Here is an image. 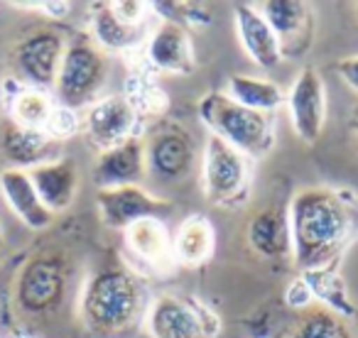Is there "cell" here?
<instances>
[{
  "label": "cell",
  "mask_w": 358,
  "mask_h": 338,
  "mask_svg": "<svg viewBox=\"0 0 358 338\" xmlns=\"http://www.w3.org/2000/svg\"><path fill=\"white\" fill-rule=\"evenodd\" d=\"M292 255L304 272L334 267L353 233V216L341 194L331 189H304L287 211Z\"/></svg>",
  "instance_id": "cell-1"
},
{
  "label": "cell",
  "mask_w": 358,
  "mask_h": 338,
  "mask_svg": "<svg viewBox=\"0 0 358 338\" xmlns=\"http://www.w3.org/2000/svg\"><path fill=\"white\" fill-rule=\"evenodd\" d=\"M148 307V289L133 272L106 267L86 279L79 299V316L89 333L115 338L145 321Z\"/></svg>",
  "instance_id": "cell-2"
},
{
  "label": "cell",
  "mask_w": 358,
  "mask_h": 338,
  "mask_svg": "<svg viewBox=\"0 0 358 338\" xmlns=\"http://www.w3.org/2000/svg\"><path fill=\"white\" fill-rule=\"evenodd\" d=\"M199 118L206 123L211 135L229 142L253 162L263 159L273 149L275 125L265 113H255L231 101L224 91H211L199 98Z\"/></svg>",
  "instance_id": "cell-3"
},
{
  "label": "cell",
  "mask_w": 358,
  "mask_h": 338,
  "mask_svg": "<svg viewBox=\"0 0 358 338\" xmlns=\"http://www.w3.org/2000/svg\"><path fill=\"white\" fill-rule=\"evenodd\" d=\"M108 57L96 47L91 37H76L66 42L64 57H62L59 74L55 81V96L59 105L79 113L99 101L106 81H108Z\"/></svg>",
  "instance_id": "cell-4"
},
{
  "label": "cell",
  "mask_w": 358,
  "mask_h": 338,
  "mask_svg": "<svg viewBox=\"0 0 358 338\" xmlns=\"http://www.w3.org/2000/svg\"><path fill=\"white\" fill-rule=\"evenodd\" d=\"M69 272L59 255H35L15 279V304L25 316H50L64 304Z\"/></svg>",
  "instance_id": "cell-5"
},
{
  "label": "cell",
  "mask_w": 358,
  "mask_h": 338,
  "mask_svg": "<svg viewBox=\"0 0 358 338\" xmlns=\"http://www.w3.org/2000/svg\"><path fill=\"white\" fill-rule=\"evenodd\" d=\"M250 184V159L229 142L209 135L201 157V191L216 206L238 201Z\"/></svg>",
  "instance_id": "cell-6"
},
{
  "label": "cell",
  "mask_w": 358,
  "mask_h": 338,
  "mask_svg": "<svg viewBox=\"0 0 358 338\" xmlns=\"http://www.w3.org/2000/svg\"><path fill=\"white\" fill-rule=\"evenodd\" d=\"M64 50L66 40L62 37V32L52 30V27H45V30H37L32 35L22 37L10 52L13 79L30 86V89H55Z\"/></svg>",
  "instance_id": "cell-7"
},
{
  "label": "cell",
  "mask_w": 358,
  "mask_h": 338,
  "mask_svg": "<svg viewBox=\"0 0 358 338\" xmlns=\"http://www.w3.org/2000/svg\"><path fill=\"white\" fill-rule=\"evenodd\" d=\"M196 164L194 138L185 128L162 125L145 142V167L148 175L159 182H182L192 175Z\"/></svg>",
  "instance_id": "cell-8"
},
{
  "label": "cell",
  "mask_w": 358,
  "mask_h": 338,
  "mask_svg": "<svg viewBox=\"0 0 358 338\" xmlns=\"http://www.w3.org/2000/svg\"><path fill=\"white\" fill-rule=\"evenodd\" d=\"M289 120L302 142L312 145L324 133L327 123V84L317 69H304L285 94Z\"/></svg>",
  "instance_id": "cell-9"
},
{
  "label": "cell",
  "mask_w": 358,
  "mask_h": 338,
  "mask_svg": "<svg viewBox=\"0 0 358 338\" xmlns=\"http://www.w3.org/2000/svg\"><path fill=\"white\" fill-rule=\"evenodd\" d=\"M145 328L150 338H211L209 318L192 302L174 294H159L145 314Z\"/></svg>",
  "instance_id": "cell-10"
},
{
  "label": "cell",
  "mask_w": 358,
  "mask_h": 338,
  "mask_svg": "<svg viewBox=\"0 0 358 338\" xmlns=\"http://www.w3.org/2000/svg\"><path fill=\"white\" fill-rule=\"evenodd\" d=\"M62 142H55L45 130L25 128L13 118L0 120V162L3 169H30L59 159Z\"/></svg>",
  "instance_id": "cell-11"
},
{
  "label": "cell",
  "mask_w": 358,
  "mask_h": 338,
  "mask_svg": "<svg viewBox=\"0 0 358 338\" xmlns=\"http://www.w3.org/2000/svg\"><path fill=\"white\" fill-rule=\"evenodd\" d=\"M260 15L273 27L282 50V59L304 57L312 47L314 20L307 3L299 0H265L258 3Z\"/></svg>",
  "instance_id": "cell-12"
},
{
  "label": "cell",
  "mask_w": 358,
  "mask_h": 338,
  "mask_svg": "<svg viewBox=\"0 0 358 338\" xmlns=\"http://www.w3.org/2000/svg\"><path fill=\"white\" fill-rule=\"evenodd\" d=\"M135 123H138V113L125 96H106L86 108L81 128L89 142L99 152H103L135 138Z\"/></svg>",
  "instance_id": "cell-13"
},
{
  "label": "cell",
  "mask_w": 358,
  "mask_h": 338,
  "mask_svg": "<svg viewBox=\"0 0 358 338\" xmlns=\"http://www.w3.org/2000/svg\"><path fill=\"white\" fill-rule=\"evenodd\" d=\"M145 142L140 138H130L125 142L103 149L94 164V182L99 191L135 186L145 179Z\"/></svg>",
  "instance_id": "cell-14"
},
{
  "label": "cell",
  "mask_w": 358,
  "mask_h": 338,
  "mask_svg": "<svg viewBox=\"0 0 358 338\" xmlns=\"http://www.w3.org/2000/svg\"><path fill=\"white\" fill-rule=\"evenodd\" d=\"M162 209H164L162 201H157L140 184L99 191L101 221H103L108 228L123 230V233L133 223H138V221L157 219V211H162Z\"/></svg>",
  "instance_id": "cell-15"
},
{
  "label": "cell",
  "mask_w": 358,
  "mask_h": 338,
  "mask_svg": "<svg viewBox=\"0 0 358 338\" xmlns=\"http://www.w3.org/2000/svg\"><path fill=\"white\" fill-rule=\"evenodd\" d=\"M148 59L164 74H192L194 47L185 25L162 20L148 37Z\"/></svg>",
  "instance_id": "cell-16"
},
{
  "label": "cell",
  "mask_w": 358,
  "mask_h": 338,
  "mask_svg": "<svg viewBox=\"0 0 358 338\" xmlns=\"http://www.w3.org/2000/svg\"><path fill=\"white\" fill-rule=\"evenodd\" d=\"M236 32H238L241 50L248 54L253 64L260 69H275L282 61V50L275 37L273 27L268 25L255 6H236L234 8Z\"/></svg>",
  "instance_id": "cell-17"
},
{
  "label": "cell",
  "mask_w": 358,
  "mask_h": 338,
  "mask_svg": "<svg viewBox=\"0 0 358 338\" xmlns=\"http://www.w3.org/2000/svg\"><path fill=\"white\" fill-rule=\"evenodd\" d=\"M27 175H30L37 196L47 206V211L59 214L74 204L76 191H79V169H76L74 159L59 157L55 162L30 169Z\"/></svg>",
  "instance_id": "cell-18"
},
{
  "label": "cell",
  "mask_w": 358,
  "mask_h": 338,
  "mask_svg": "<svg viewBox=\"0 0 358 338\" xmlns=\"http://www.w3.org/2000/svg\"><path fill=\"white\" fill-rule=\"evenodd\" d=\"M0 194L8 209L32 230H45L52 226L55 214L47 211V206L40 201L32 184L30 175L22 169H3L0 172Z\"/></svg>",
  "instance_id": "cell-19"
},
{
  "label": "cell",
  "mask_w": 358,
  "mask_h": 338,
  "mask_svg": "<svg viewBox=\"0 0 358 338\" xmlns=\"http://www.w3.org/2000/svg\"><path fill=\"white\" fill-rule=\"evenodd\" d=\"M150 37L148 25L123 22L108 6H96L91 13V40L101 52H130L145 45Z\"/></svg>",
  "instance_id": "cell-20"
},
{
  "label": "cell",
  "mask_w": 358,
  "mask_h": 338,
  "mask_svg": "<svg viewBox=\"0 0 358 338\" xmlns=\"http://www.w3.org/2000/svg\"><path fill=\"white\" fill-rule=\"evenodd\" d=\"M248 245L253 253L268 260H280L292 255V233H289V219L280 209H265L255 214L248 223Z\"/></svg>",
  "instance_id": "cell-21"
},
{
  "label": "cell",
  "mask_w": 358,
  "mask_h": 338,
  "mask_svg": "<svg viewBox=\"0 0 358 338\" xmlns=\"http://www.w3.org/2000/svg\"><path fill=\"white\" fill-rule=\"evenodd\" d=\"M125 245L148 267H167L174 260L172 235L159 219H143L125 230Z\"/></svg>",
  "instance_id": "cell-22"
},
{
  "label": "cell",
  "mask_w": 358,
  "mask_h": 338,
  "mask_svg": "<svg viewBox=\"0 0 358 338\" xmlns=\"http://www.w3.org/2000/svg\"><path fill=\"white\" fill-rule=\"evenodd\" d=\"M224 94L231 101H236L238 105H243V108H250L255 113H265V115H270L273 110H278L285 103V91L275 81L260 79V76H248V74L229 76Z\"/></svg>",
  "instance_id": "cell-23"
},
{
  "label": "cell",
  "mask_w": 358,
  "mask_h": 338,
  "mask_svg": "<svg viewBox=\"0 0 358 338\" xmlns=\"http://www.w3.org/2000/svg\"><path fill=\"white\" fill-rule=\"evenodd\" d=\"M214 243H216V235H214L211 223L204 216L194 214L187 221H182V226H179L177 233H174L172 255L177 263L194 267V265H201L211 258Z\"/></svg>",
  "instance_id": "cell-24"
},
{
  "label": "cell",
  "mask_w": 358,
  "mask_h": 338,
  "mask_svg": "<svg viewBox=\"0 0 358 338\" xmlns=\"http://www.w3.org/2000/svg\"><path fill=\"white\" fill-rule=\"evenodd\" d=\"M55 98L50 96V91L40 89H25L8 103V118H13L15 123L25 125V128L45 130L47 120H50L52 110H55Z\"/></svg>",
  "instance_id": "cell-25"
},
{
  "label": "cell",
  "mask_w": 358,
  "mask_h": 338,
  "mask_svg": "<svg viewBox=\"0 0 358 338\" xmlns=\"http://www.w3.org/2000/svg\"><path fill=\"white\" fill-rule=\"evenodd\" d=\"M304 282L309 284L314 297L324 299V302L329 304V311L338 314V316L353 314V307L348 304L346 292H343V282H341V277L334 272V267L304 272Z\"/></svg>",
  "instance_id": "cell-26"
},
{
  "label": "cell",
  "mask_w": 358,
  "mask_h": 338,
  "mask_svg": "<svg viewBox=\"0 0 358 338\" xmlns=\"http://www.w3.org/2000/svg\"><path fill=\"white\" fill-rule=\"evenodd\" d=\"M292 338H353L348 331L346 321L338 314L329 311L327 307L314 309L312 314H307L299 328L292 333Z\"/></svg>",
  "instance_id": "cell-27"
},
{
  "label": "cell",
  "mask_w": 358,
  "mask_h": 338,
  "mask_svg": "<svg viewBox=\"0 0 358 338\" xmlns=\"http://www.w3.org/2000/svg\"><path fill=\"white\" fill-rule=\"evenodd\" d=\"M79 130H81L79 113L57 103L55 110H52V115H50V120H47V125H45V133L50 135L55 142H64V140L74 138Z\"/></svg>",
  "instance_id": "cell-28"
},
{
  "label": "cell",
  "mask_w": 358,
  "mask_h": 338,
  "mask_svg": "<svg viewBox=\"0 0 358 338\" xmlns=\"http://www.w3.org/2000/svg\"><path fill=\"white\" fill-rule=\"evenodd\" d=\"M113 13L120 17L123 22L130 25H143L145 15H148V6L145 3H135V0H125V3H110Z\"/></svg>",
  "instance_id": "cell-29"
},
{
  "label": "cell",
  "mask_w": 358,
  "mask_h": 338,
  "mask_svg": "<svg viewBox=\"0 0 358 338\" xmlns=\"http://www.w3.org/2000/svg\"><path fill=\"white\" fill-rule=\"evenodd\" d=\"M312 299H314V294H312V289H309V284L304 282V279L292 282V287L287 289V304H289V307H307Z\"/></svg>",
  "instance_id": "cell-30"
},
{
  "label": "cell",
  "mask_w": 358,
  "mask_h": 338,
  "mask_svg": "<svg viewBox=\"0 0 358 338\" xmlns=\"http://www.w3.org/2000/svg\"><path fill=\"white\" fill-rule=\"evenodd\" d=\"M338 76L348 84V89H353L358 94V57H346V59L338 61L336 66Z\"/></svg>",
  "instance_id": "cell-31"
},
{
  "label": "cell",
  "mask_w": 358,
  "mask_h": 338,
  "mask_svg": "<svg viewBox=\"0 0 358 338\" xmlns=\"http://www.w3.org/2000/svg\"><path fill=\"white\" fill-rule=\"evenodd\" d=\"M351 130L356 133V138H358V105L351 110Z\"/></svg>",
  "instance_id": "cell-32"
},
{
  "label": "cell",
  "mask_w": 358,
  "mask_h": 338,
  "mask_svg": "<svg viewBox=\"0 0 358 338\" xmlns=\"http://www.w3.org/2000/svg\"><path fill=\"white\" fill-rule=\"evenodd\" d=\"M0 243H3V233H0Z\"/></svg>",
  "instance_id": "cell-33"
}]
</instances>
